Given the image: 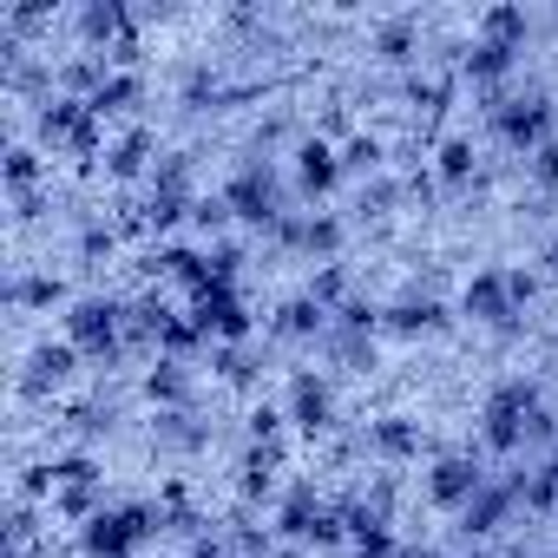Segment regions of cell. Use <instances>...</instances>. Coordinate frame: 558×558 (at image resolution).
Returning a JSON list of instances; mask_svg holds the SVG:
<instances>
[{
  "label": "cell",
  "mask_w": 558,
  "mask_h": 558,
  "mask_svg": "<svg viewBox=\"0 0 558 558\" xmlns=\"http://www.w3.org/2000/svg\"><path fill=\"white\" fill-rule=\"evenodd\" d=\"M223 204H230V217L236 223H250V230H276L290 217V197H283V178H276V165L263 158V165H243L230 184H223Z\"/></svg>",
  "instance_id": "1"
},
{
  "label": "cell",
  "mask_w": 558,
  "mask_h": 558,
  "mask_svg": "<svg viewBox=\"0 0 558 558\" xmlns=\"http://www.w3.org/2000/svg\"><path fill=\"white\" fill-rule=\"evenodd\" d=\"M486 119H493V132H499V145H512V151H538V145H551V99L545 93H493L486 99Z\"/></svg>",
  "instance_id": "2"
},
{
  "label": "cell",
  "mask_w": 558,
  "mask_h": 558,
  "mask_svg": "<svg viewBox=\"0 0 558 558\" xmlns=\"http://www.w3.org/2000/svg\"><path fill=\"white\" fill-rule=\"evenodd\" d=\"M66 342L80 349V355H93V362H112L132 336H125V303H112V296H80L73 310H66Z\"/></svg>",
  "instance_id": "3"
},
{
  "label": "cell",
  "mask_w": 558,
  "mask_h": 558,
  "mask_svg": "<svg viewBox=\"0 0 558 558\" xmlns=\"http://www.w3.org/2000/svg\"><path fill=\"white\" fill-rule=\"evenodd\" d=\"M532 408H538V388H532V381H499L493 401H486V414H480V440H486L499 460L519 453V447H525V421H532Z\"/></svg>",
  "instance_id": "4"
},
{
  "label": "cell",
  "mask_w": 558,
  "mask_h": 558,
  "mask_svg": "<svg viewBox=\"0 0 558 558\" xmlns=\"http://www.w3.org/2000/svg\"><path fill=\"white\" fill-rule=\"evenodd\" d=\"M40 145L47 151H80V158H93L99 151V112L86 106V99H47V112H40Z\"/></svg>",
  "instance_id": "5"
},
{
  "label": "cell",
  "mask_w": 558,
  "mask_h": 558,
  "mask_svg": "<svg viewBox=\"0 0 558 558\" xmlns=\"http://www.w3.org/2000/svg\"><path fill=\"white\" fill-rule=\"evenodd\" d=\"M191 323L204 329V342H217V349H243L250 342V310H243V296H236V283H210L197 303H191Z\"/></svg>",
  "instance_id": "6"
},
{
  "label": "cell",
  "mask_w": 558,
  "mask_h": 558,
  "mask_svg": "<svg viewBox=\"0 0 558 558\" xmlns=\"http://www.w3.org/2000/svg\"><path fill=\"white\" fill-rule=\"evenodd\" d=\"M460 310L486 329H519V296H512V269H473L466 290H460Z\"/></svg>",
  "instance_id": "7"
},
{
  "label": "cell",
  "mask_w": 558,
  "mask_h": 558,
  "mask_svg": "<svg viewBox=\"0 0 558 558\" xmlns=\"http://www.w3.org/2000/svg\"><path fill=\"white\" fill-rule=\"evenodd\" d=\"M486 480H493V473H486V466H480L473 453H440V460L427 466V499H434L440 512H453V519H460V512L473 506V493H480Z\"/></svg>",
  "instance_id": "8"
},
{
  "label": "cell",
  "mask_w": 558,
  "mask_h": 558,
  "mask_svg": "<svg viewBox=\"0 0 558 558\" xmlns=\"http://www.w3.org/2000/svg\"><path fill=\"white\" fill-rule=\"evenodd\" d=\"M269 236H276V243H290V250H303L310 263H336L349 230H342V217H329V210H290Z\"/></svg>",
  "instance_id": "9"
},
{
  "label": "cell",
  "mask_w": 558,
  "mask_h": 558,
  "mask_svg": "<svg viewBox=\"0 0 558 558\" xmlns=\"http://www.w3.org/2000/svg\"><path fill=\"white\" fill-rule=\"evenodd\" d=\"M283 414H290V427H303V434L316 440V434L336 427V388H329L316 368H303V375L290 381V395H283Z\"/></svg>",
  "instance_id": "10"
},
{
  "label": "cell",
  "mask_w": 558,
  "mask_h": 558,
  "mask_svg": "<svg viewBox=\"0 0 558 558\" xmlns=\"http://www.w3.org/2000/svg\"><path fill=\"white\" fill-rule=\"evenodd\" d=\"M138 532H132V519H125V506H106L99 519H86L80 525V551L86 558H138Z\"/></svg>",
  "instance_id": "11"
},
{
  "label": "cell",
  "mask_w": 558,
  "mask_h": 558,
  "mask_svg": "<svg viewBox=\"0 0 558 558\" xmlns=\"http://www.w3.org/2000/svg\"><path fill=\"white\" fill-rule=\"evenodd\" d=\"M342 184V151L329 138H303L296 145V197H329Z\"/></svg>",
  "instance_id": "12"
},
{
  "label": "cell",
  "mask_w": 558,
  "mask_h": 558,
  "mask_svg": "<svg viewBox=\"0 0 558 558\" xmlns=\"http://www.w3.org/2000/svg\"><path fill=\"white\" fill-rule=\"evenodd\" d=\"M512 506H519V486H512V480H486V486L473 493V506L460 512V532H466V538H493V532L512 519Z\"/></svg>",
  "instance_id": "13"
},
{
  "label": "cell",
  "mask_w": 558,
  "mask_h": 558,
  "mask_svg": "<svg viewBox=\"0 0 558 558\" xmlns=\"http://www.w3.org/2000/svg\"><path fill=\"white\" fill-rule=\"evenodd\" d=\"M512 66H519V53L512 47H493V40H473L466 53H460V73H466V86H480L486 99L512 80Z\"/></svg>",
  "instance_id": "14"
},
{
  "label": "cell",
  "mask_w": 558,
  "mask_h": 558,
  "mask_svg": "<svg viewBox=\"0 0 558 558\" xmlns=\"http://www.w3.org/2000/svg\"><path fill=\"white\" fill-rule=\"evenodd\" d=\"M73 27H80L86 53H112V47L132 34V14H125V8H112V0H93V8H80V14H73Z\"/></svg>",
  "instance_id": "15"
},
{
  "label": "cell",
  "mask_w": 558,
  "mask_h": 558,
  "mask_svg": "<svg viewBox=\"0 0 558 558\" xmlns=\"http://www.w3.org/2000/svg\"><path fill=\"white\" fill-rule=\"evenodd\" d=\"M329 329H336V316L316 296H290L283 310H276V336L283 342H329Z\"/></svg>",
  "instance_id": "16"
},
{
  "label": "cell",
  "mask_w": 558,
  "mask_h": 558,
  "mask_svg": "<svg viewBox=\"0 0 558 558\" xmlns=\"http://www.w3.org/2000/svg\"><path fill=\"white\" fill-rule=\"evenodd\" d=\"M191 362H171V355H158L151 362V375H145V401H158V414H178V408H191Z\"/></svg>",
  "instance_id": "17"
},
{
  "label": "cell",
  "mask_w": 558,
  "mask_h": 558,
  "mask_svg": "<svg viewBox=\"0 0 558 558\" xmlns=\"http://www.w3.org/2000/svg\"><path fill=\"white\" fill-rule=\"evenodd\" d=\"M473 171H480V145H473L466 132L440 138V151H434V178H440L447 191H466V184H473Z\"/></svg>",
  "instance_id": "18"
},
{
  "label": "cell",
  "mask_w": 558,
  "mask_h": 558,
  "mask_svg": "<svg viewBox=\"0 0 558 558\" xmlns=\"http://www.w3.org/2000/svg\"><path fill=\"white\" fill-rule=\"evenodd\" d=\"M525 34H532V14L525 8H486L480 21H473V40H493V47H525Z\"/></svg>",
  "instance_id": "19"
},
{
  "label": "cell",
  "mask_w": 558,
  "mask_h": 558,
  "mask_svg": "<svg viewBox=\"0 0 558 558\" xmlns=\"http://www.w3.org/2000/svg\"><path fill=\"white\" fill-rule=\"evenodd\" d=\"M368 447H375L381 460H414V453H421V427H414L408 414H381V421L368 427Z\"/></svg>",
  "instance_id": "20"
},
{
  "label": "cell",
  "mask_w": 558,
  "mask_h": 558,
  "mask_svg": "<svg viewBox=\"0 0 558 558\" xmlns=\"http://www.w3.org/2000/svg\"><path fill=\"white\" fill-rule=\"evenodd\" d=\"M73 368H80V349L73 342H47V349H34L27 388H60V381H73Z\"/></svg>",
  "instance_id": "21"
},
{
  "label": "cell",
  "mask_w": 558,
  "mask_h": 558,
  "mask_svg": "<svg viewBox=\"0 0 558 558\" xmlns=\"http://www.w3.org/2000/svg\"><path fill=\"white\" fill-rule=\"evenodd\" d=\"M138 99H145V73H112V80H106V86L93 93V112H99V125H106V119L132 112Z\"/></svg>",
  "instance_id": "22"
},
{
  "label": "cell",
  "mask_w": 558,
  "mask_h": 558,
  "mask_svg": "<svg viewBox=\"0 0 558 558\" xmlns=\"http://www.w3.org/2000/svg\"><path fill=\"white\" fill-rule=\"evenodd\" d=\"M381 329H395V336H427V329H447V310L440 303H401V310H381Z\"/></svg>",
  "instance_id": "23"
},
{
  "label": "cell",
  "mask_w": 558,
  "mask_h": 558,
  "mask_svg": "<svg viewBox=\"0 0 558 558\" xmlns=\"http://www.w3.org/2000/svg\"><path fill=\"white\" fill-rule=\"evenodd\" d=\"M323 512H329V506H316V493H310V486H296V493L283 499V512H276V532H283V538H310Z\"/></svg>",
  "instance_id": "24"
},
{
  "label": "cell",
  "mask_w": 558,
  "mask_h": 558,
  "mask_svg": "<svg viewBox=\"0 0 558 558\" xmlns=\"http://www.w3.org/2000/svg\"><path fill=\"white\" fill-rule=\"evenodd\" d=\"M276 466H283L276 440H269V447H250V453H243V499H263V493L276 486Z\"/></svg>",
  "instance_id": "25"
},
{
  "label": "cell",
  "mask_w": 558,
  "mask_h": 558,
  "mask_svg": "<svg viewBox=\"0 0 558 558\" xmlns=\"http://www.w3.org/2000/svg\"><path fill=\"white\" fill-rule=\"evenodd\" d=\"M145 158H151V132H125L119 145H106V171L112 178H138Z\"/></svg>",
  "instance_id": "26"
},
{
  "label": "cell",
  "mask_w": 558,
  "mask_h": 558,
  "mask_svg": "<svg viewBox=\"0 0 558 558\" xmlns=\"http://www.w3.org/2000/svg\"><path fill=\"white\" fill-rule=\"evenodd\" d=\"M303 296H316V303L336 316V310L349 303V269H342V263H323V269L310 276V290H303Z\"/></svg>",
  "instance_id": "27"
},
{
  "label": "cell",
  "mask_w": 558,
  "mask_h": 558,
  "mask_svg": "<svg viewBox=\"0 0 558 558\" xmlns=\"http://www.w3.org/2000/svg\"><path fill=\"white\" fill-rule=\"evenodd\" d=\"M381 158H388V145L362 132V138H349V145H342V178H375V171H381Z\"/></svg>",
  "instance_id": "28"
},
{
  "label": "cell",
  "mask_w": 558,
  "mask_h": 558,
  "mask_svg": "<svg viewBox=\"0 0 558 558\" xmlns=\"http://www.w3.org/2000/svg\"><path fill=\"white\" fill-rule=\"evenodd\" d=\"M158 447H165V453H191V447H204V427H191L184 408H178V414H158Z\"/></svg>",
  "instance_id": "29"
},
{
  "label": "cell",
  "mask_w": 558,
  "mask_h": 558,
  "mask_svg": "<svg viewBox=\"0 0 558 558\" xmlns=\"http://www.w3.org/2000/svg\"><path fill=\"white\" fill-rule=\"evenodd\" d=\"M512 486H519V506H525V512H558V480H551L545 466L525 473V480H512Z\"/></svg>",
  "instance_id": "30"
},
{
  "label": "cell",
  "mask_w": 558,
  "mask_h": 558,
  "mask_svg": "<svg viewBox=\"0 0 558 558\" xmlns=\"http://www.w3.org/2000/svg\"><path fill=\"white\" fill-rule=\"evenodd\" d=\"M66 486H99V460H93V453L53 460V493H66Z\"/></svg>",
  "instance_id": "31"
},
{
  "label": "cell",
  "mask_w": 558,
  "mask_h": 558,
  "mask_svg": "<svg viewBox=\"0 0 558 558\" xmlns=\"http://www.w3.org/2000/svg\"><path fill=\"white\" fill-rule=\"evenodd\" d=\"M414 40H421V34H414V21H388V27L375 34V53H381V60H408V53H414Z\"/></svg>",
  "instance_id": "32"
},
{
  "label": "cell",
  "mask_w": 558,
  "mask_h": 558,
  "mask_svg": "<svg viewBox=\"0 0 558 558\" xmlns=\"http://www.w3.org/2000/svg\"><path fill=\"white\" fill-rule=\"evenodd\" d=\"M34 178H40V158H34L27 145H21V151H8V184H14V197H34V191H27Z\"/></svg>",
  "instance_id": "33"
},
{
  "label": "cell",
  "mask_w": 558,
  "mask_h": 558,
  "mask_svg": "<svg viewBox=\"0 0 558 558\" xmlns=\"http://www.w3.org/2000/svg\"><path fill=\"white\" fill-rule=\"evenodd\" d=\"M525 165H532V178H538L545 191H558V138H551V145H538Z\"/></svg>",
  "instance_id": "34"
},
{
  "label": "cell",
  "mask_w": 558,
  "mask_h": 558,
  "mask_svg": "<svg viewBox=\"0 0 558 558\" xmlns=\"http://www.w3.org/2000/svg\"><path fill=\"white\" fill-rule=\"evenodd\" d=\"M191 223H197V230H223V223H230V204H223V197H197Z\"/></svg>",
  "instance_id": "35"
},
{
  "label": "cell",
  "mask_w": 558,
  "mask_h": 558,
  "mask_svg": "<svg viewBox=\"0 0 558 558\" xmlns=\"http://www.w3.org/2000/svg\"><path fill=\"white\" fill-rule=\"evenodd\" d=\"M217 375H223L230 388H243V381H250V355H243V349H217Z\"/></svg>",
  "instance_id": "36"
},
{
  "label": "cell",
  "mask_w": 558,
  "mask_h": 558,
  "mask_svg": "<svg viewBox=\"0 0 558 558\" xmlns=\"http://www.w3.org/2000/svg\"><path fill=\"white\" fill-rule=\"evenodd\" d=\"M355 558H408V551L395 545V532H368V538H355Z\"/></svg>",
  "instance_id": "37"
},
{
  "label": "cell",
  "mask_w": 558,
  "mask_h": 558,
  "mask_svg": "<svg viewBox=\"0 0 558 558\" xmlns=\"http://www.w3.org/2000/svg\"><path fill=\"white\" fill-rule=\"evenodd\" d=\"M14 303H60V283H53V276H34V283H14Z\"/></svg>",
  "instance_id": "38"
},
{
  "label": "cell",
  "mask_w": 558,
  "mask_h": 558,
  "mask_svg": "<svg viewBox=\"0 0 558 558\" xmlns=\"http://www.w3.org/2000/svg\"><path fill=\"white\" fill-rule=\"evenodd\" d=\"M184 99H191V106L217 99V73H210V66H191V80H184Z\"/></svg>",
  "instance_id": "39"
},
{
  "label": "cell",
  "mask_w": 558,
  "mask_h": 558,
  "mask_svg": "<svg viewBox=\"0 0 558 558\" xmlns=\"http://www.w3.org/2000/svg\"><path fill=\"white\" fill-rule=\"evenodd\" d=\"M545 263H551V276H558V236H551V250H545Z\"/></svg>",
  "instance_id": "40"
},
{
  "label": "cell",
  "mask_w": 558,
  "mask_h": 558,
  "mask_svg": "<svg viewBox=\"0 0 558 558\" xmlns=\"http://www.w3.org/2000/svg\"><path fill=\"white\" fill-rule=\"evenodd\" d=\"M545 473H551V480H558V453H551V460H545Z\"/></svg>",
  "instance_id": "41"
}]
</instances>
